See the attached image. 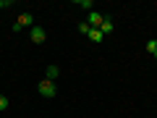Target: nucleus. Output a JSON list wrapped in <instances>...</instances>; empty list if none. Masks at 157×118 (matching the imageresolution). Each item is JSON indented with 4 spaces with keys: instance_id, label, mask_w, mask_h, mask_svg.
Instances as JSON below:
<instances>
[{
    "instance_id": "9b49d317",
    "label": "nucleus",
    "mask_w": 157,
    "mask_h": 118,
    "mask_svg": "<svg viewBox=\"0 0 157 118\" xmlns=\"http://www.w3.org/2000/svg\"><path fill=\"white\" fill-rule=\"evenodd\" d=\"M0 110H8V97L0 95Z\"/></svg>"
},
{
    "instance_id": "423d86ee",
    "label": "nucleus",
    "mask_w": 157,
    "mask_h": 118,
    "mask_svg": "<svg viewBox=\"0 0 157 118\" xmlns=\"http://www.w3.org/2000/svg\"><path fill=\"white\" fill-rule=\"evenodd\" d=\"M100 32L105 34V37H107V34H113V32H115V26H113V21H110V18H107V16H105V21H102V26H100Z\"/></svg>"
},
{
    "instance_id": "f8f14e48",
    "label": "nucleus",
    "mask_w": 157,
    "mask_h": 118,
    "mask_svg": "<svg viewBox=\"0 0 157 118\" xmlns=\"http://www.w3.org/2000/svg\"><path fill=\"white\" fill-rule=\"evenodd\" d=\"M11 6H13L11 0H0V8H11Z\"/></svg>"
},
{
    "instance_id": "9d476101",
    "label": "nucleus",
    "mask_w": 157,
    "mask_h": 118,
    "mask_svg": "<svg viewBox=\"0 0 157 118\" xmlns=\"http://www.w3.org/2000/svg\"><path fill=\"white\" fill-rule=\"evenodd\" d=\"M78 32H81V34H89V32H92V26H89L86 21H81V24H78Z\"/></svg>"
},
{
    "instance_id": "f03ea898",
    "label": "nucleus",
    "mask_w": 157,
    "mask_h": 118,
    "mask_svg": "<svg viewBox=\"0 0 157 118\" xmlns=\"http://www.w3.org/2000/svg\"><path fill=\"white\" fill-rule=\"evenodd\" d=\"M34 26V16L32 13H21V16L16 18V24H13V32H21V29H32Z\"/></svg>"
},
{
    "instance_id": "1a4fd4ad",
    "label": "nucleus",
    "mask_w": 157,
    "mask_h": 118,
    "mask_svg": "<svg viewBox=\"0 0 157 118\" xmlns=\"http://www.w3.org/2000/svg\"><path fill=\"white\" fill-rule=\"evenodd\" d=\"M147 53L157 58V39H149V42H147Z\"/></svg>"
},
{
    "instance_id": "0eeeda50",
    "label": "nucleus",
    "mask_w": 157,
    "mask_h": 118,
    "mask_svg": "<svg viewBox=\"0 0 157 118\" xmlns=\"http://www.w3.org/2000/svg\"><path fill=\"white\" fill-rule=\"evenodd\" d=\"M86 37H89V39H92V42H102V39H105V34H102V32H100V29H92V32H89V34H86Z\"/></svg>"
},
{
    "instance_id": "6e6552de",
    "label": "nucleus",
    "mask_w": 157,
    "mask_h": 118,
    "mask_svg": "<svg viewBox=\"0 0 157 118\" xmlns=\"http://www.w3.org/2000/svg\"><path fill=\"white\" fill-rule=\"evenodd\" d=\"M76 6H78V8H84V11H89V13H92V8H94V3H92V0H76Z\"/></svg>"
},
{
    "instance_id": "39448f33",
    "label": "nucleus",
    "mask_w": 157,
    "mask_h": 118,
    "mask_svg": "<svg viewBox=\"0 0 157 118\" xmlns=\"http://www.w3.org/2000/svg\"><path fill=\"white\" fill-rule=\"evenodd\" d=\"M58 76H60V68H58L55 63H50V66L45 68V79L47 81H58Z\"/></svg>"
},
{
    "instance_id": "7ed1b4c3",
    "label": "nucleus",
    "mask_w": 157,
    "mask_h": 118,
    "mask_svg": "<svg viewBox=\"0 0 157 118\" xmlns=\"http://www.w3.org/2000/svg\"><path fill=\"white\" fill-rule=\"evenodd\" d=\"M29 37H32V42H34V45H42V42L47 39V32H45L42 26H37V24H34V26L29 29Z\"/></svg>"
},
{
    "instance_id": "f257e3e1",
    "label": "nucleus",
    "mask_w": 157,
    "mask_h": 118,
    "mask_svg": "<svg viewBox=\"0 0 157 118\" xmlns=\"http://www.w3.org/2000/svg\"><path fill=\"white\" fill-rule=\"evenodd\" d=\"M37 92H39L42 97H55V95H58V87H55V81H47V79H42V81L37 84Z\"/></svg>"
},
{
    "instance_id": "20e7f679",
    "label": "nucleus",
    "mask_w": 157,
    "mask_h": 118,
    "mask_svg": "<svg viewBox=\"0 0 157 118\" xmlns=\"http://www.w3.org/2000/svg\"><path fill=\"white\" fill-rule=\"evenodd\" d=\"M102 21H105V16H102L100 11H92V13H89V18H86V24H89L92 29H100V26H102Z\"/></svg>"
}]
</instances>
